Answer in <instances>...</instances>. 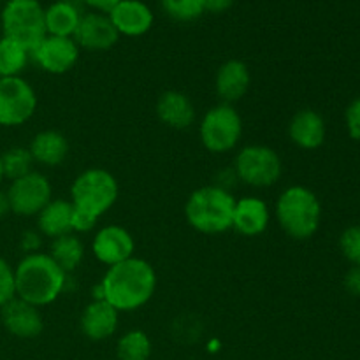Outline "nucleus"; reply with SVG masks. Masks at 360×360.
I'll return each mask as SVG.
<instances>
[{
    "mask_svg": "<svg viewBox=\"0 0 360 360\" xmlns=\"http://www.w3.org/2000/svg\"><path fill=\"white\" fill-rule=\"evenodd\" d=\"M72 39L79 49L86 51H108L118 42L120 34L116 32L115 25L104 13H86L81 16L79 25L74 32Z\"/></svg>",
    "mask_w": 360,
    "mask_h": 360,
    "instance_id": "13",
    "label": "nucleus"
},
{
    "mask_svg": "<svg viewBox=\"0 0 360 360\" xmlns=\"http://www.w3.org/2000/svg\"><path fill=\"white\" fill-rule=\"evenodd\" d=\"M97 218L90 217V214L83 213V211H77L74 207L72 213V232L74 234H86V232L94 231L95 225H97Z\"/></svg>",
    "mask_w": 360,
    "mask_h": 360,
    "instance_id": "32",
    "label": "nucleus"
},
{
    "mask_svg": "<svg viewBox=\"0 0 360 360\" xmlns=\"http://www.w3.org/2000/svg\"><path fill=\"white\" fill-rule=\"evenodd\" d=\"M116 32L125 37H141L153 27V11L143 0H120L108 13Z\"/></svg>",
    "mask_w": 360,
    "mask_h": 360,
    "instance_id": "15",
    "label": "nucleus"
},
{
    "mask_svg": "<svg viewBox=\"0 0 360 360\" xmlns=\"http://www.w3.org/2000/svg\"><path fill=\"white\" fill-rule=\"evenodd\" d=\"M157 290V273L148 260L130 257L116 266L108 267L104 278L94 288V299H104L120 313L143 308Z\"/></svg>",
    "mask_w": 360,
    "mask_h": 360,
    "instance_id": "1",
    "label": "nucleus"
},
{
    "mask_svg": "<svg viewBox=\"0 0 360 360\" xmlns=\"http://www.w3.org/2000/svg\"><path fill=\"white\" fill-rule=\"evenodd\" d=\"M16 297V280H14V267L0 257V308Z\"/></svg>",
    "mask_w": 360,
    "mask_h": 360,
    "instance_id": "30",
    "label": "nucleus"
},
{
    "mask_svg": "<svg viewBox=\"0 0 360 360\" xmlns=\"http://www.w3.org/2000/svg\"><path fill=\"white\" fill-rule=\"evenodd\" d=\"M157 116L164 125L176 130H185L195 122V108L186 94L169 90L158 97Z\"/></svg>",
    "mask_w": 360,
    "mask_h": 360,
    "instance_id": "20",
    "label": "nucleus"
},
{
    "mask_svg": "<svg viewBox=\"0 0 360 360\" xmlns=\"http://www.w3.org/2000/svg\"><path fill=\"white\" fill-rule=\"evenodd\" d=\"M7 192L11 213L18 217H37L53 199V186L42 172L32 171L11 181Z\"/></svg>",
    "mask_w": 360,
    "mask_h": 360,
    "instance_id": "10",
    "label": "nucleus"
},
{
    "mask_svg": "<svg viewBox=\"0 0 360 360\" xmlns=\"http://www.w3.org/2000/svg\"><path fill=\"white\" fill-rule=\"evenodd\" d=\"M327 127L322 115L313 109H301L288 123V137L301 150H316L323 144Z\"/></svg>",
    "mask_w": 360,
    "mask_h": 360,
    "instance_id": "19",
    "label": "nucleus"
},
{
    "mask_svg": "<svg viewBox=\"0 0 360 360\" xmlns=\"http://www.w3.org/2000/svg\"><path fill=\"white\" fill-rule=\"evenodd\" d=\"M118 309L112 308L104 299H94L81 313V333L91 341L109 340L118 329Z\"/></svg>",
    "mask_w": 360,
    "mask_h": 360,
    "instance_id": "16",
    "label": "nucleus"
},
{
    "mask_svg": "<svg viewBox=\"0 0 360 360\" xmlns=\"http://www.w3.org/2000/svg\"><path fill=\"white\" fill-rule=\"evenodd\" d=\"M0 160H2V169H4V178L14 179L23 178L28 172L34 171V158H32L28 148L23 146H14L11 150H7L6 153L0 155Z\"/></svg>",
    "mask_w": 360,
    "mask_h": 360,
    "instance_id": "27",
    "label": "nucleus"
},
{
    "mask_svg": "<svg viewBox=\"0 0 360 360\" xmlns=\"http://www.w3.org/2000/svg\"><path fill=\"white\" fill-rule=\"evenodd\" d=\"M345 122H347V130L352 139L360 141V97L350 102L345 112Z\"/></svg>",
    "mask_w": 360,
    "mask_h": 360,
    "instance_id": "31",
    "label": "nucleus"
},
{
    "mask_svg": "<svg viewBox=\"0 0 360 360\" xmlns=\"http://www.w3.org/2000/svg\"><path fill=\"white\" fill-rule=\"evenodd\" d=\"M37 109V94L21 76L0 77V127H20Z\"/></svg>",
    "mask_w": 360,
    "mask_h": 360,
    "instance_id": "9",
    "label": "nucleus"
},
{
    "mask_svg": "<svg viewBox=\"0 0 360 360\" xmlns=\"http://www.w3.org/2000/svg\"><path fill=\"white\" fill-rule=\"evenodd\" d=\"M252 74L248 65L241 60H227L221 63L214 76V90L224 104H234L241 101L250 90Z\"/></svg>",
    "mask_w": 360,
    "mask_h": 360,
    "instance_id": "17",
    "label": "nucleus"
},
{
    "mask_svg": "<svg viewBox=\"0 0 360 360\" xmlns=\"http://www.w3.org/2000/svg\"><path fill=\"white\" fill-rule=\"evenodd\" d=\"M236 0H204V11L213 14H221L234 6Z\"/></svg>",
    "mask_w": 360,
    "mask_h": 360,
    "instance_id": "35",
    "label": "nucleus"
},
{
    "mask_svg": "<svg viewBox=\"0 0 360 360\" xmlns=\"http://www.w3.org/2000/svg\"><path fill=\"white\" fill-rule=\"evenodd\" d=\"M74 206L70 200L51 199L37 214V231L46 238L56 239L72 232Z\"/></svg>",
    "mask_w": 360,
    "mask_h": 360,
    "instance_id": "22",
    "label": "nucleus"
},
{
    "mask_svg": "<svg viewBox=\"0 0 360 360\" xmlns=\"http://www.w3.org/2000/svg\"><path fill=\"white\" fill-rule=\"evenodd\" d=\"M283 164L276 151L266 144H250L236 157V178L253 188L273 186L281 178Z\"/></svg>",
    "mask_w": 360,
    "mask_h": 360,
    "instance_id": "8",
    "label": "nucleus"
},
{
    "mask_svg": "<svg viewBox=\"0 0 360 360\" xmlns=\"http://www.w3.org/2000/svg\"><path fill=\"white\" fill-rule=\"evenodd\" d=\"M0 28L4 37L32 53L48 35L46 9L39 0H7L0 13Z\"/></svg>",
    "mask_w": 360,
    "mask_h": 360,
    "instance_id": "5",
    "label": "nucleus"
},
{
    "mask_svg": "<svg viewBox=\"0 0 360 360\" xmlns=\"http://www.w3.org/2000/svg\"><path fill=\"white\" fill-rule=\"evenodd\" d=\"M30 58L41 67L44 72L65 74L72 69L79 60V46L72 37H56L46 35L41 44L30 53Z\"/></svg>",
    "mask_w": 360,
    "mask_h": 360,
    "instance_id": "11",
    "label": "nucleus"
},
{
    "mask_svg": "<svg viewBox=\"0 0 360 360\" xmlns=\"http://www.w3.org/2000/svg\"><path fill=\"white\" fill-rule=\"evenodd\" d=\"M243 136L241 115L231 104H218L204 115L199 127L202 146L211 153H227L234 150Z\"/></svg>",
    "mask_w": 360,
    "mask_h": 360,
    "instance_id": "7",
    "label": "nucleus"
},
{
    "mask_svg": "<svg viewBox=\"0 0 360 360\" xmlns=\"http://www.w3.org/2000/svg\"><path fill=\"white\" fill-rule=\"evenodd\" d=\"M0 4H2V0H0Z\"/></svg>",
    "mask_w": 360,
    "mask_h": 360,
    "instance_id": "40",
    "label": "nucleus"
},
{
    "mask_svg": "<svg viewBox=\"0 0 360 360\" xmlns=\"http://www.w3.org/2000/svg\"><path fill=\"white\" fill-rule=\"evenodd\" d=\"M28 60L30 51L27 48L4 35L0 37V77L21 76L25 67L28 65Z\"/></svg>",
    "mask_w": 360,
    "mask_h": 360,
    "instance_id": "25",
    "label": "nucleus"
},
{
    "mask_svg": "<svg viewBox=\"0 0 360 360\" xmlns=\"http://www.w3.org/2000/svg\"><path fill=\"white\" fill-rule=\"evenodd\" d=\"M16 297L42 308L53 304L63 292L67 273L49 257V253L25 255L14 267Z\"/></svg>",
    "mask_w": 360,
    "mask_h": 360,
    "instance_id": "2",
    "label": "nucleus"
},
{
    "mask_svg": "<svg viewBox=\"0 0 360 360\" xmlns=\"http://www.w3.org/2000/svg\"><path fill=\"white\" fill-rule=\"evenodd\" d=\"M276 218L288 238L304 241L319 231L322 204L313 190L301 185L288 186L276 200Z\"/></svg>",
    "mask_w": 360,
    "mask_h": 360,
    "instance_id": "4",
    "label": "nucleus"
},
{
    "mask_svg": "<svg viewBox=\"0 0 360 360\" xmlns=\"http://www.w3.org/2000/svg\"><path fill=\"white\" fill-rule=\"evenodd\" d=\"M83 4H86L90 9H94L95 13H104L108 14L120 0H81Z\"/></svg>",
    "mask_w": 360,
    "mask_h": 360,
    "instance_id": "36",
    "label": "nucleus"
},
{
    "mask_svg": "<svg viewBox=\"0 0 360 360\" xmlns=\"http://www.w3.org/2000/svg\"><path fill=\"white\" fill-rule=\"evenodd\" d=\"M28 151L35 164L56 167L69 155V141L58 130H42V132L35 134Z\"/></svg>",
    "mask_w": 360,
    "mask_h": 360,
    "instance_id": "21",
    "label": "nucleus"
},
{
    "mask_svg": "<svg viewBox=\"0 0 360 360\" xmlns=\"http://www.w3.org/2000/svg\"><path fill=\"white\" fill-rule=\"evenodd\" d=\"M7 213H11L9 199H7V192L0 190V218L6 217Z\"/></svg>",
    "mask_w": 360,
    "mask_h": 360,
    "instance_id": "37",
    "label": "nucleus"
},
{
    "mask_svg": "<svg viewBox=\"0 0 360 360\" xmlns=\"http://www.w3.org/2000/svg\"><path fill=\"white\" fill-rule=\"evenodd\" d=\"M120 186L115 176L102 167L81 172L70 186V202L77 211L101 218L118 200Z\"/></svg>",
    "mask_w": 360,
    "mask_h": 360,
    "instance_id": "6",
    "label": "nucleus"
},
{
    "mask_svg": "<svg viewBox=\"0 0 360 360\" xmlns=\"http://www.w3.org/2000/svg\"><path fill=\"white\" fill-rule=\"evenodd\" d=\"M345 288L354 297H360V266H354L345 276Z\"/></svg>",
    "mask_w": 360,
    "mask_h": 360,
    "instance_id": "34",
    "label": "nucleus"
},
{
    "mask_svg": "<svg viewBox=\"0 0 360 360\" xmlns=\"http://www.w3.org/2000/svg\"><path fill=\"white\" fill-rule=\"evenodd\" d=\"M134 250H136V241L132 234L122 225L115 224L98 229L91 241V252L95 259L108 267L134 257Z\"/></svg>",
    "mask_w": 360,
    "mask_h": 360,
    "instance_id": "12",
    "label": "nucleus"
},
{
    "mask_svg": "<svg viewBox=\"0 0 360 360\" xmlns=\"http://www.w3.org/2000/svg\"><path fill=\"white\" fill-rule=\"evenodd\" d=\"M49 257L69 274L76 271L81 266V262H83L84 245L74 232L60 236V238L53 239L51 248H49Z\"/></svg>",
    "mask_w": 360,
    "mask_h": 360,
    "instance_id": "24",
    "label": "nucleus"
},
{
    "mask_svg": "<svg viewBox=\"0 0 360 360\" xmlns=\"http://www.w3.org/2000/svg\"><path fill=\"white\" fill-rule=\"evenodd\" d=\"M118 360H148L151 357V340L144 330L132 329L123 334L116 345Z\"/></svg>",
    "mask_w": 360,
    "mask_h": 360,
    "instance_id": "26",
    "label": "nucleus"
},
{
    "mask_svg": "<svg viewBox=\"0 0 360 360\" xmlns=\"http://www.w3.org/2000/svg\"><path fill=\"white\" fill-rule=\"evenodd\" d=\"M4 181V169H2V160H0V185Z\"/></svg>",
    "mask_w": 360,
    "mask_h": 360,
    "instance_id": "38",
    "label": "nucleus"
},
{
    "mask_svg": "<svg viewBox=\"0 0 360 360\" xmlns=\"http://www.w3.org/2000/svg\"><path fill=\"white\" fill-rule=\"evenodd\" d=\"M271 211L266 200L259 197H243L236 200L232 229L241 236L255 238L264 234L269 227Z\"/></svg>",
    "mask_w": 360,
    "mask_h": 360,
    "instance_id": "18",
    "label": "nucleus"
},
{
    "mask_svg": "<svg viewBox=\"0 0 360 360\" xmlns=\"http://www.w3.org/2000/svg\"><path fill=\"white\" fill-rule=\"evenodd\" d=\"M42 246V234L39 231H25L20 238V248L25 255L37 253Z\"/></svg>",
    "mask_w": 360,
    "mask_h": 360,
    "instance_id": "33",
    "label": "nucleus"
},
{
    "mask_svg": "<svg viewBox=\"0 0 360 360\" xmlns=\"http://www.w3.org/2000/svg\"><path fill=\"white\" fill-rule=\"evenodd\" d=\"M236 197L220 185H207L193 190L185 204V218L200 234H224L232 229Z\"/></svg>",
    "mask_w": 360,
    "mask_h": 360,
    "instance_id": "3",
    "label": "nucleus"
},
{
    "mask_svg": "<svg viewBox=\"0 0 360 360\" xmlns=\"http://www.w3.org/2000/svg\"><path fill=\"white\" fill-rule=\"evenodd\" d=\"M81 16L79 7L72 0H56L46 7V32L56 37H72Z\"/></svg>",
    "mask_w": 360,
    "mask_h": 360,
    "instance_id": "23",
    "label": "nucleus"
},
{
    "mask_svg": "<svg viewBox=\"0 0 360 360\" xmlns=\"http://www.w3.org/2000/svg\"><path fill=\"white\" fill-rule=\"evenodd\" d=\"M0 37H2V28H0Z\"/></svg>",
    "mask_w": 360,
    "mask_h": 360,
    "instance_id": "39",
    "label": "nucleus"
},
{
    "mask_svg": "<svg viewBox=\"0 0 360 360\" xmlns=\"http://www.w3.org/2000/svg\"><path fill=\"white\" fill-rule=\"evenodd\" d=\"M162 7L167 13L169 18L181 23L195 21L197 18L202 16L204 0H162Z\"/></svg>",
    "mask_w": 360,
    "mask_h": 360,
    "instance_id": "28",
    "label": "nucleus"
},
{
    "mask_svg": "<svg viewBox=\"0 0 360 360\" xmlns=\"http://www.w3.org/2000/svg\"><path fill=\"white\" fill-rule=\"evenodd\" d=\"M0 316L7 333L20 340H34L41 336L44 329L41 309L20 297H14L4 308H0Z\"/></svg>",
    "mask_w": 360,
    "mask_h": 360,
    "instance_id": "14",
    "label": "nucleus"
},
{
    "mask_svg": "<svg viewBox=\"0 0 360 360\" xmlns=\"http://www.w3.org/2000/svg\"><path fill=\"white\" fill-rule=\"evenodd\" d=\"M340 248L345 259L354 266H360V225L348 227L340 238Z\"/></svg>",
    "mask_w": 360,
    "mask_h": 360,
    "instance_id": "29",
    "label": "nucleus"
}]
</instances>
